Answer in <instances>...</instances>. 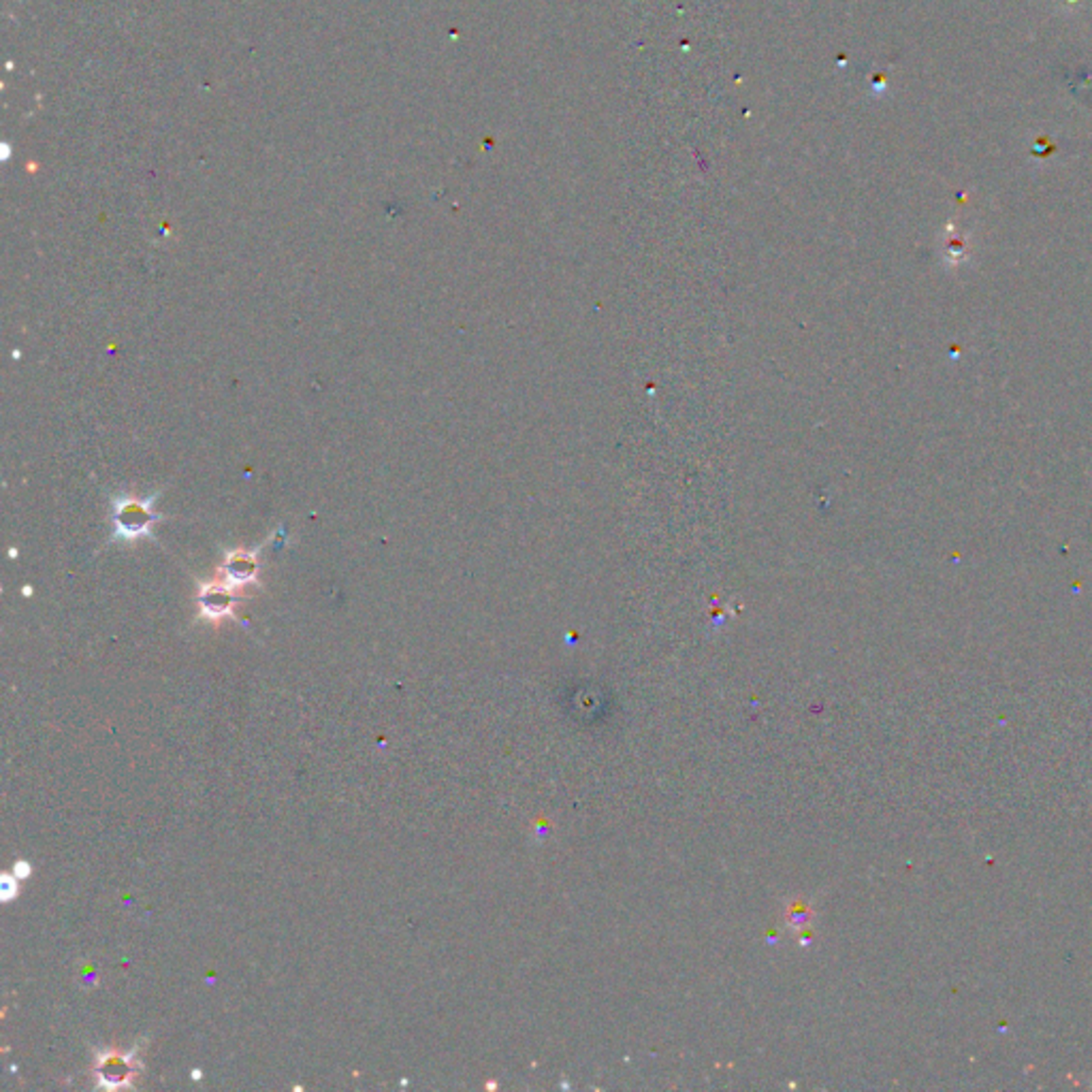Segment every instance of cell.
I'll return each instance as SVG.
<instances>
[{"label":"cell","instance_id":"obj_5","mask_svg":"<svg viewBox=\"0 0 1092 1092\" xmlns=\"http://www.w3.org/2000/svg\"><path fill=\"white\" fill-rule=\"evenodd\" d=\"M20 894V880L15 875H3V880H0V899L3 902H11L13 899H18Z\"/></svg>","mask_w":1092,"mask_h":1092},{"label":"cell","instance_id":"obj_2","mask_svg":"<svg viewBox=\"0 0 1092 1092\" xmlns=\"http://www.w3.org/2000/svg\"><path fill=\"white\" fill-rule=\"evenodd\" d=\"M139 1071V1065H137V1058L135 1052H118V1050H107V1052H101L96 1058V1082H98V1088H107V1090H118V1088H128L130 1084H133L135 1075Z\"/></svg>","mask_w":1092,"mask_h":1092},{"label":"cell","instance_id":"obj_7","mask_svg":"<svg viewBox=\"0 0 1092 1092\" xmlns=\"http://www.w3.org/2000/svg\"><path fill=\"white\" fill-rule=\"evenodd\" d=\"M191 1078H193L194 1082H201V1080H203V1071H201V1069H193V1071H191Z\"/></svg>","mask_w":1092,"mask_h":1092},{"label":"cell","instance_id":"obj_1","mask_svg":"<svg viewBox=\"0 0 1092 1092\" xmlns=\"http://www.w3.org/2000/svg\"><path fill=\"white\" fill-rule=\"evenodd\" d=\"M152 502L154 497L118 499V502L113 504V528H116V536L122 540H137L142 536H150L152 525L156 521Z\"/></svg>","mask_w":1092,"mask_h":1092},{"label":"cell","instance_id":"obj_3","mask_svg":"<svg viewBox=\"0 0 1092 1092\" xmlns=\"http://www.w3.org/2000/svg\"><path fill=\"white\" fill-rule=\"evenodd\" d=\"M233 604L235 596L233 587L228 585V582H210V585H205L201 589L199 606L203 617H208L211 621L225 619L233 613Z\"/></svg>","mask_w":1092,"mask_h":1092},{"label":"cell","instance_id":"obj_6","mask_svg":"<svg viewBox=\"0 0 1092 1092\" xmlns=\"http://www.w3.org/2000/svg\"><path fill=\"white\" fill-rule=\"evenodd\" d=\"M13 875L18 877L20 882L28 880V877L32 875V865H30V862H26V860H18V862H15V865H13Z\"/></svg>","mask_w":1092,"mask_h":1092},{"label":"cell","instance_id":"obj_4","mask_svg":"<svg viewBox=\"0 0 1092 1092\" xmlns=\"http://www.w3.org/2000/svg\"><path fill=\"white\" fill-rule=\"evenodd\" d=\"M257 577V560L250 553H233L225 562V579L231 587L245 585Z\"/></svg>","mask_w":1092,"mask_h":1092}]
</instances>
